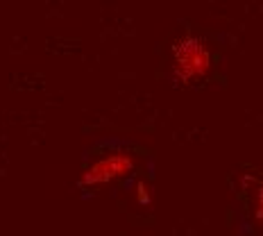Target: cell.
Here are the masks:
<instances>
[{
	"mask_svg": "<svg viewBox=\"0 0 263 236\" xmlns=\"http://www.w3.org/2000/svg\"><path fill=\"white\" fill-rule=\"evenodd\" d=\"M213 70V52L202 37L186 34L177 37L171 48V73L179 84L189 86L206 80Z\"/></svg>",
	"mask_w": 263,
	"mask_h": 236,
	"instance_id": "1",
	"label": "cell"
},
{
	"mask_svg": "<svg viewBox=\"0 0 263 236\" xmlns=\"http://www.w3.org/2000/svg\"><path fill=\"white\" fill-rule=\"evenodd\" d=\"M136 168V159L129 150H109L102 157H96L84 171L80 173L82 189H98V186L114 184L118 179H127Z\"/></svg>",
	"mask_w": 263,
	"mask_h": 236,
	"instance_id": "2",
	"label": "cell"
},
{
	"mask_svg": "<svg viewBox=\"0 0 263 236\" xmlns=\"http://www.w3.org/2000/svg\"><path fill=\"white\" fill-rule=\"evenodd\" d=\"M243 186L252 191V216L256 223H263V177L243 175Z\"/></svg>",
	"mask_w": 263,
	"mask_h": 236,
	"instance_id": "3",
	"label": "cell"
},
{
	"mask_svg": "<svg viewBox=\"0 0 263 236\" xmlns=\"http://www.w3.org/2000/svg\"><path fill=\"white\" fill-rule=\"evenodd\" d=\"M134 200L139 202V207H150L152 205V189H150V184L147 182H136L134 186Z\"/></svg>",
	"mask_w": 263,
	"mask_h": 236,
	"instance_id": "4",
	"label": "cell"
}]
</instances>
